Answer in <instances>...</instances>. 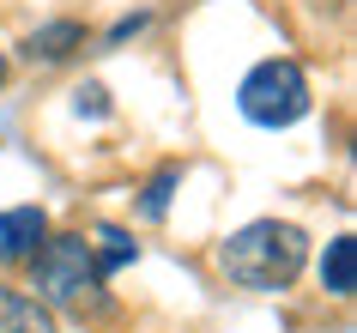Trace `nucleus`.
Returning <instances> with one entry per match:
<instances>
[{
  "label": "nucleus",
  "instance_id": "1",
  "mask_svg": "<svg viewBox=\"0 0 357 333\" xmlns=\"http://www.w3.org/2000/svg\"><path fill=\"white\" fill-rule=\"evenodd\" d=\"M303 260H309V237H303L297 224H279V219L243 224V230L218 249L225 279L243 285V291H284V285L303 273Z\"/></svg>",
  "mask_w": 357,
  "mask_h": 333
},
{
  "label": "nucleus",
  "instance_id": "2",
  "mask_svg": "<svg viewBox=\"0 0 357 333\" xmlns=\"http://www.w3.org/2000/svg\"><path fill=\"white\" fill-rule=\"evenodd\" d=\"M31 291L37 303H55V309H85L97 303L103 279H97V260H91V242L85 237H43L37 255H31Z\"/></svg>",
  "mask_w": 357,
  "mask_h": 333
},
{
  "label": "nucleus",
  "instance_id": "3",
  "mask_svg": "<svg viewBox=\"0 0 357 333\" xmlns=\"http://www.w3.org/2000/svg\"><path fill=\"white\" fill-rule=\"evenodd\" d=\"M236 110L255 121V128H291L309 115V79H303L297 61H261L248 67V79L236 85Z\"/></svg>",
  "mask_w": 357,
  "mask_h": 333
},
{
  "label": "nucleus",
  "instance_id": "4",
  "mask_svg": "<svg viewBox=\"0 0 357 333\" xmlns=\"http://www.w3.org/2000/svg\"><path fill=\"white\" fill-rule=\"evenodd\" d=\"M43 237H49L43 206H13V212H0V267H19V260H31Z\"/></svg>",
  "mask_w": 357,
  "mask_h": 333
},
{
  "label": "nucleus",
  "instance_id": "5",
  "mask_svg": "<svg viewBox=\"0 0 357 333\" xmlns=\"http://www.w3.org/2000/svg\"><path fill=\"white\" fill-rule=\"evenodd\" d=\"M0 333H55V315H49V303L0 285Z\"/></svg>",
  "mask_w": 357,
  "mask_h": 333
},
{
  "label": "nucleus",
  "instance_id": "6",
  "mask_svg": "<svg viewBox=\"0 0 357 333\" xmlns=\"http://www.w3.org/2000/svg\"><path fill=\"white\" fill-rule=\"evenodd\" d=\"M321 285L333 297H351L357 291V237H333L327 255H321Z\"/></svg>",
  "mask_w": 357,
  "mask_h": 333
},
{
  "label": "nucleus",
  "instance_id": "7",
  "mask_svg": "<svg viewBox=\"0 0 357 333\" xmlns=\"http://www.w3.org/2000/svg\"><path fill=\"white\" fill-rule=\"evenodd\" d=\"M31 49V61H67L73 49H85V24H73V19H55V24H43L37 37L24 43Z\"/></svg>",
  "mask_w": 357,
  "mask_h": 333
},
{
  "label": "nucleus",
  "instance_id": "8",
  "mask_svg": "<svg viewBox=\"0 0 357 333\" xmlns=\"http://www.w3.org/2000/svg\"><path fill=\"white\" fill-rule=\"evenodd\" d=\"M91 260H97V279L121 273V267H128V260H133V242H128V230H115V224H97Z\"/></svg>",
  "mask_w": 357,
  "mask_h": 333
},
{
  "label": "nucleus",
  "instance_id": "9",
  "mask_svg": "<svg viewBox=\"0 0 357 333\" xmlns=\"http://www.w3.org/2000/svg\"><path fill=\"white\" fill-rule=\"evenodd\" d=\"M176 182H182V170H176V164L158 170V176L146 182V194H139V219H164V212H169V194H176Z\"/></svg>",
  "mask_w": 357,
  "mask_h": 333
},
{
  "label": "nucleus",
  "instance_id": "10",
  "mask_svg": "<svg viewBox=\"0 0 357 333\" xmlns=\"http://www.w3.org/2000/svg\"><path fill=\"white\" fill-rule=\"evenodd\" d=\"M133 31H146V13H133V19H121V24H115V31H109V43H128Z\"/></svg>",
  "mask_w": 357,
  "mask_h": 333
},
{
  "label": "nucleus",
  "instance_id": "11",
  "mask_svg": "<svg viewBox=\"0 0 357 333\" xmlns=\"http://www.w3.org/2000/svg\"><path fill=\"white\" fill-rule=\"evenodd\" d=\"M79 110H91V115H103V85H91V91H79Z\"/></svg>",
  "mask_w": 357,
  "mask_h": 333
},
{
  "label": "nucleus",
  "instance_id": "12",
  "mask_svg": "<svg viewBox=\"0 0 357 333\" xmlns=\"http://www.w3.org/2000/svg\"><path fill=\"white\" fill-rule=\"evenodd\" d=\"M0 85H6V55H0Z\"/></svg>",
  "mask_w": 357,
  "mask_h": 333
}]
</instances>
